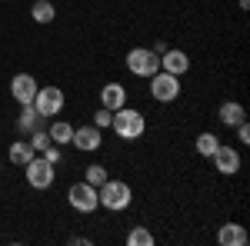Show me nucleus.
Returning a JSON list of instances; mask_svg holds the SVG:
<instances>
[{
    "label": "nucleus",
    "instance_id": "12",
    "mask_svg": "<svg viewBox=\"0 0 250 246\" xmlns=\"http://www.w3.org/2000/svg\"><path fill=\"white\" fill-rule=\"evenodd\" d=\"M124 103H127V90H124V83L110 80V83L100 87V107H107V110H120Z\"/></svg>",
    "mask_w": 250,
    "mask_h": 246
},
{
    "label": "nucleus",
    "instance_id": "18",
    "mask_svg": "<svg viewBox=\"0 0 250 246\" xmlns=\"http://www.w3.org/2000/svg\"><path fill=\"white\" fill-rule=\"evenodd\" d=\"M30 17L37 20V23H54L57 10H54V3H50V0H37V3L30 7Z\"/></svg>",
    "mask_w": 250,
    "mask_h": 246
},
{
    "label": "nucleus",
    "instance_id": "22",
    "mask_svg": "<svg viewBox=\"0 0 250 246\" xmlns=\"http://www.w3.org/2000/svg\"><path fill=\"white\" fill-rule=\"evenodd\" d=\"M30 143H34V150H37V153H43L47 147H50V136H47V130H43V127H40V130H34V133H30Z\"/></svg>",
    "mask_w": 250,
    "mask_h": 246
},
{
    "label": "nucleus",
    "instance_id": "5",
    "mask_svg": "<svg viewBox=\"0 0 250 246\" xmlns=\"http://www.w3.org/2000/svg\"><path fill=\"white\" fill-rule=\"evenodd\" d=\"M127 70L134 76H154L160 70V57H157L150 47H134L127 54Z\"/></svg>",
    "mask_w": 250,
    "mask_h": 246
},
{
    "label": "nucleus",
    "instance_id": "26",
    "mask_svg": "<svg viewBox=\"0 0 250 246\" xmlns=\"http://www.w3.org/2000/svg\"><path fill=\"white\" fill-rule=\"evenodd\" d=\"M70 243H74V246H87L90 240H87V236H70Z\"/></svg>",
    "mask_w": 250,
    "mask_h": 246
},
{
    "label": "nucleus",
    "instance_id": "24",
    "mask_svg": "<svg viewBox=\"0 0 250 246\" xmlns=\"http://www.w3.org/2000/svg\"><path fill=\"white\" fill-rule=\"evenodd\" d=\"M40 156H43V160H50V163L57 167V163H60V156H63V153H60V147H57V143H50V147H47V150L40 153Z\"/></svg>",
    "mask_w": 250,
    "mask_h": 246
},
{
    "label": "nucleus",
    "instance_id": "23",
    "mask_svg": "<svg viewBox=\"0 0 250 246\" xmlns=\"http://www.w3.org/2000/svg\"><path fill=\"white\" fill-rule=\"evenodd\" d=\"M110 120H114V110L100 107V110L94 114V127H100V130H110Z\"/></svg>",
    "mask_w": 250,
    "mask_h": 246
},
{
    "label": "nucleus",
    "instance_id": "20",
    "mask_svg": "<svg viewBox=\"0 0 250 246\" xmlns=\"http://www.w3.org/2000/svg\"><path fill=\"white\" fill-rule=\"evenodd\" d=\"M127 246H154V233L147 227H134L127 233Z\"/></svg>",
    "mask_w": 250,
    "mask_h": 246
},
{
    "label": "nucleus",
    "instance_id": "1",
    "mask_svg": "<svg viewBox=\"0 0 250 246\" xmlns=\"http://www.w3.org/2000/svg\"><path fill=\"white\" fill-rule=\"evenodd\" d=\"M110 130L120 136V140H140L144 133H147V116L140 114V110H134V107H120V110H114V120H110Z\"/></svg>",
    "mask_w": 250,
    "mask_h": 246
},
{
    "label": "nucleus",
    "instance_id": "13",
    "mask_svg": "<svg viewBox=\"0 0 250 246\" xmlns=\"http://www.w3.org/2000/svg\"><path fill=\"white\" fill-rule=\"evenodd\" d=\"M217 120H220L224 127H237V123H244V120H247V110H244V103H237V100H227V103H220V110H217Z\"/></svg>",
    "mask_w": 250,
    "mask_h": 246
},
{
    "label": "nucleus",
    "instance_id": "9",
    "mask_svg": "<svg viewBox=\"0 0 250 246\" xmlns=\"http://www.w3.org/2000/svg\"><path fill=\"white\" fill-rule=\"evenodd\" d=\"M213 170L217 173H224V176H233V173L240 170V153L233 150L230 143H220L217 150H213Z\"/></svg>",
    "mask_w": 250,
    "mask_h": 246
},
{
    "label": "nucleus",
    "instance_id": "6",
    "mask_svg": "<svg viewBox=\"0 0 250 246\" xmlns=\"http://www.w3.org/2000/svg\"><path fill=\"white\" fill-rule=\"evenodd\" d=\"M23 170H27V183H30L34 189H50V187H54V180H57L54 163H50V160H43L40 153L27 163V167H23Z\"/></svg>",
    "mask_w": 250,
    "mask_h": 246
},
{
    "label": "nucleus",
    "instance_id": "3",
    "mask_svg": "<svg viewBox=\"0 0 250 246\" xmlns=\"http://www.w3.org/2000/svg\"><path fill=\"white\" fill-rule=\"evenodd\" d=\"M67 203H70V209H77V213H97V207H100V200H97V187H90L87 180H80V183H70V189H67Z\"/></svg>",
    "mask_w": 250,
    "mask_h": 246
},
{
    "label": "nucleus",
    "instance_id": "2",
    "mask_svg": "<svg viewBox=\"0 0 250 246\" xmlns=\"http://www.w3.org/2000/svg\"><path fill=\"white\" fill-rule=\"evenodd\" d=\"M97 200H100V207L110 209V213H124V209L130 207L134 193H130V187H127L124 180H110V176H107V183L97 187Z\"/></svg>",
    "mask_w": 250,
    "mask_h": 246
},
{
    "label": "nucleus",
    "instance_id": "17",
    "mask_svg": "<svg viewBox=\"0 0 250 246\" xmlns=\"http://www.w3.org/2000/svg\"><path fill=\"white\" fill-rule=\"evenodd\" d=\"M47 136H50V143L67 147V143H70V136H74V127H70L67 120H54V123L47 127Z\"/></svg>",
    "mask_w": 250,
    "mask_h": 246
},
{
    "label": "nucleus",
    "instance_id": "7",
    "mask_svg": "<svg viewBox=\"0 0 250 246\" xmlns=\"http://www.w3.org/2000/svg\"><path fill=\"white\" fill-rule=\"evenodd\" d=\"M63 103H67V96L60 87H37V96H34V110H37L43 120L47 116H57L63 110Z\"/></svg>",
    "mask_w": 250,
    "mask_h": 246
},
{
    "label": "nucleus",
    "instance_id": "4",
    "mask_svg": "<svg viewBox=\"0 0 250 246\" xmlns=\"http://www.w3.org/2000/svg\"><path fill=\"white\" fill-rule=\"evenodd\" d=\"M147 80H150V96H154L157 103H173L180 96V76L167 74V70H157Z\"/></svg>",
    "mask_w": 250,
    "mask_h": 246
},
{
    "label": "nucleus",
    "instance_id": "19",
    "mask_svg": "<svg viewBox=\"0 0 250 246\" xmlns=\"http://www.w3.org/2000/svg\"><path fill=\"white\" fill-rule=\"evenodd\" d=\"M217 147H220V140H217V133L204 130V133H200V136H197V153H200V156H207V160H210V156H213V150H217Z\"/></svg>",
    "mask_w": 250,
    "mask_h": 246
},
{
    "label": "nucleus",
    "instance_id": "16",
    "mask_svg": "<svg viewBox=\"0 0 250 246\" xmlns=\"http://www.w3.org/2000/svg\"><path fill=\"white\" fill-rule=\"evenodd\" d=\"M34 156H37V150H34V143H30V140H17V143H10V163L27 167Z\"/></svg>",
    "mask_w": 250,
    "mask_h": 246
},
{
    "label": "nucleus",
    "instance_id": "11",
    "mask_svg": "<svg viewBox=\"0 0 250 246\" xmlns=\"http://www.w3.org/2000/svg\"><path fill=\"white\" fill-rule=\"evenodd\" d=\"M160 70H167L173 76H184L190 70V57L184 54V50H164L160 54Z\"/></svg>",
    "mask_w": 250,
    "mask_h": 246
},
{
    "label": "nucleus",
    "instance_id": "21",
    "mask_svg": "<svg viewBox=\"0 0 250 246\" xmlns=\"http://www.w3.org/2000/svg\"><path fill=\"white\" fill-rule=\"evenodd\" d=\"M83 180H87L90 187H104V183H107V170H104L100 163H90V167L83 170Z\"/></svg>",
    "mask_w": 250,
    "mask_h": 246
},
{
    "label": "nucleus",
    "instance_id": "25",
    "mask_svg": "<svg viewBox=\"0 0 250 246\" xmlns=\"http://www.w3.org/2000/svg\"><path fill=\"white\" fill-rule=\"evenodd\" d=\"M237 136H240V143H250V127H247V120H244V123H237Z\"/></svg>",
    "mask_w": 250,
    "mask_h": 246
},
{
    "label": "nucleus",
    "instance_id": "8",
    "mask_svg": "<svg viewBox=\"0 0 250 246\" xmlns=\"http://www.w3.org/2000/svg\"><path fill=\"white\" fill-rule=\"evenodd\" d=\"M70 143H74L80 153H97L100 147H104V130L94 127V123H87V127H74Z\"/></svg>",
    "mask_w": 250,
    "mask_h": 246
},
{
    "label": "nucleus",
    "instance_id": "10",
    "mask_svg": "<svg viewBox=\"0 0 250 246\" xmlns=\"http://www.w3.org/2000/svg\"><path fill=\"white\" fill-rule=\"evenodd\" d=\"M37 80L30 74H17L14 80H10V96L17 100L20 107H27V103H34V96H37Z\"/></svg>",
    "mask_w": 250,
    "mask_h": 246
},
{
    "label": "nucleus",
    "instance_id": "15",
    "mask_svg": "<svg viewBox=\"0 0 250 246\" xmlns=\"http://www.w3.org/2000/svg\"><path fill=\"white\" fill-rule=\"evenodd\" d=\"M40 127H43V116H40L37 110H34V103H27V107L20 110L17 130H20V133H27V136H30V133H34V130H40Z\"/></svg>",
    "mask_w": 250,
    "mask_h": 246
},
{
    "label": "nucleus",
    "instance_id": "14",
    "mask_svg": "<svg viewBox=\"0 0 250 246\" xmlns=\"http://www.w3.org/2000/svg\"><path fill=\"white\" fill-rule=\"evenodd\" d=\"M250 236H247V229L240 227V223H224L220 227V233H217V243L220 246H244Z\"/></svg>",
    "mask_w": 250,
    "mask_h": 246
}]
</instances>
